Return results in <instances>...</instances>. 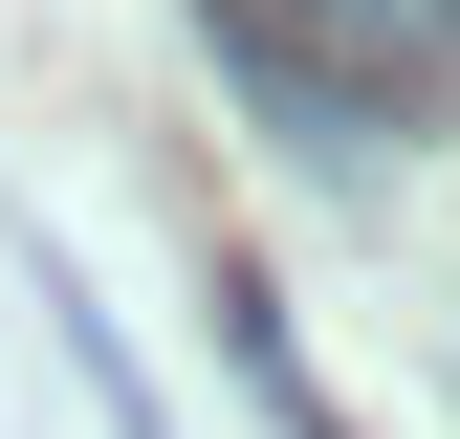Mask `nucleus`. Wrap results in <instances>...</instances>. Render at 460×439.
<instances>
[{"label":"nucleus","mask_w":460,"mask_h":439,"mask_svg":"<svg viewBox=\"0 0 460 439\" xmlns=\"http://www.w3.org/2000/svg\"><path fill=\"white\" fill-rule=\"evenodd\" d=\"M242 44L329 110V132H373V110H438V88H460V0H242Z\"/></svg>","instance_id":"obj_1"},{"label":"nucleus","mask_w":460,"mask_h":439,"mask_svg":"<svg viewBox=\"0 0 460 439\" xmlns=\"http://www.w3.org/2000/svg\"><path fill=\"white\" fill-rule=\"evenodd\" d=\"M219 352L263 373V417H285V439H351V417H329V373H307V329L263 308V264H219Z\"/></svg>","instance_id":"obj_2"}]
</instances>
